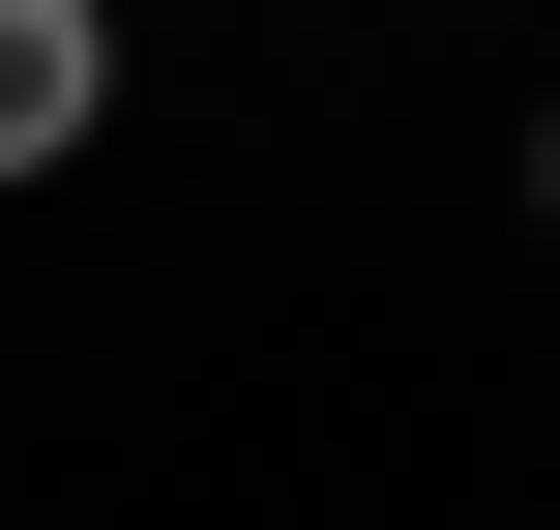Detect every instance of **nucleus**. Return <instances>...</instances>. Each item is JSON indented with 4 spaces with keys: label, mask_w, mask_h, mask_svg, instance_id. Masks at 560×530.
Segmentation results:
<instances>
[{
    "label": "nucleus",
    "mask_w": 560,
    "mask_h": 530,
    "mask_svg": "<svg viewBox=\"0 0 560 530\" xmlns=\"http://www.w3.org/2000/svg\"><path fill=\"white\" fill-rule=\"evenodd\" d=\"M118 118V0H0V177H59Z\"/></svg>",
    "instance_id": "obj_1"
},
{
    "label": "nucleus",
    "mask_w": 560,
    "mask_h": 530,
    "mask_svg": "<svg viewBox=\"0 0 560 530\" xmlns=\"http://www.w3.org/2000/svg\"><path fill=\"white\" fill-rule=\"evenodd\" d=\"M532 207H560V118H532Z\"/></svg>",
    "instance_id": "obj_2"
}]
</instances>
